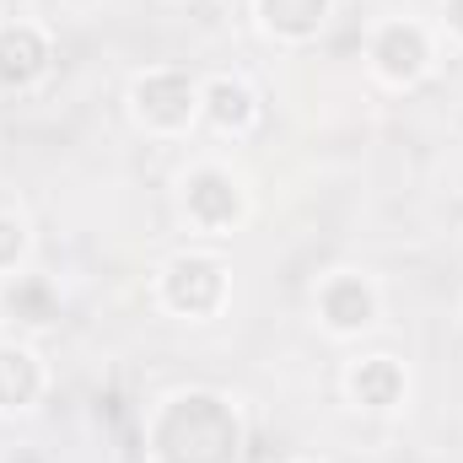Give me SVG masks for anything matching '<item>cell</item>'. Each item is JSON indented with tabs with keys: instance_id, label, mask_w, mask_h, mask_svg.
<instances>
[{
	"instance_id": "cell-9",
	"label": "cell",
	"mask_w": 463,
	"mask_h": 463,
	"mask_svg": "<svg viewBox=\"0 0 463 463\" xmlns=\"http://www.w3.org/2000/svg\"><path fill=\"white\" fill-rule=\"evenodd\" d=\"M200 118L222 135H248L259 124V98L242 76H211L200 87Z\"/></svg>"
},
{
	"instance_id": "cell-6",
	"label": "cell",
	"mask_w": 463,
	"mask_h": 463,
	"mask_svg": "<svg viewBox=\"0 0 463 463\" xmlns=\"http://www.w3.org/2000/svg\"><path fill=\"white\" fill-rule=\"evenodd\" d=\"M54 65V43L38 22L27 16H11L0 22V87L5 92H33Z\"/></svg>"
},
{
	"instance_id": "cell-1",
	"label": "cell",
	"mask_w": 463,
	"mask_h": 463,
	"mask_svg": "<svg viewBox=\"0 0 463 463\" xmlns=\"http://www.w3.org/2000/svg\"><path fill=\"white\" fill-rule=\"evenodd\" d=\"M237 448H242V426L216 393H173L151 420L156 463H237Z\"/></svg>"
},
{
	"instance_id": "cell-14",
	"label": "cell",
	"mask_w": 463,
	"mask_h": 463,
	"mask_svg": "<svg viewBox=\"0 0 463 463\" xmlns=\"http://www.w3.org/2000/svg\"><path fill=\"white\" fill-rule=\"evenodd\" d=\"M442 27L453 38H463V0H442Z\"/></svg>"
},
{
	"instance_id": "cell-3",
	"label": "cell",
	"mask_w": 463,
	"mask_h": 463,
	"mask_svg": "<svg viewBox=\"0 0 463 463\" xmlns=\"http://www.w3.org/2000/svg\"><path fill=\"white\" fill-rule=\"evenodd\" d=\"M162 307L178 318H216L227 307V264L211 253H178L162 269Z\"/></svg>"
},
{
	"instance_id": "cell-5",
	"label": "cell",
	"mask_w": 463,
	"mask_h": 463,
	"mask_svg": "<svg viewBox=\"0 0 463 463\" xmlns=\"http://www.w3.org/2000/svg\"><path fill=\"white\" fill-rule=\"evenodd\" d=\"M184 216H189V227L205 232V237H227L248 216V194H242V184L232 178L227 167H194L184 178Z\"/></svg>"
},
{
	"instance_id": "cell-11",
	"label": "cell",
	"mask_w": 463,
	"mask_h": 463,
	"mask_svg": "<svg viewBox=\"0 0 463 463\" xmlns=\"http://www.w3.org/2000/svg\"><path fill=\"white\" fill-rule=\"evenodd\" d=\"M253 11H259L264 33H275L280 43H307L324 33L335 0H253Z\"/></svg>"
},
{
	"instance_id": "cell-4",
	"label": "cell",
	"mask_w": 463,
	"mask_h": 463,
	"mask_svg": "<svg viewBox=\"0 0 463 463\" xmlns=\"http://www.w3.org/2000/svg\"><path fill=\"white\" fill-rule=\"evenodd\" d=\"M366 60H372L377 81H388V87H420L437 54H431V33H426L420 22L393 16V22H383V27L372 33Z\"/></svg>"
},
{
	"instance_id": "cell-2",
	"label": "cell",
	"mask_w": 463,
	"mask_h": 463,
	"mask_svg": "<svg viewBox=\"0 0 463 463\" xmlns=\"http://www.w3.org/2000/svg\"><path fill=\"white\" fill-rule=\"evenodd\" d=\"M129 114L151 135H184L200 118V81L189 71H178V65L140 71L129 81Z\"/></svg>"
},
{
	"instance_id": "cell-8",
	"label": "cell",
	"mask_w": 463,
	"mask_h": 463,
	"mask_svg": "<svg viewBox=\"0 0 463 463\" xmlns=\"http://www.w3.org/2000/svg\"><path fill=\"white\" fill-rule=\"evenodd\" d=\"M404 388H410V377H404V366H399L393 355L350 361V372H345V393L361 404V410H372V415L399 410V404H404Z\"/></svg>"
},
{
	"instance_id": "cell-13",
	"label": "cell",
	"mask_w": 463,
	"mask_h": 463,
	"mask_svg": "<svg viewBox=\"0 0 463 463\" xmlns=\"http://www.w3.org/2000/svg\"><path fill=\"white\" fill-rule=\"evenodd\" d=\"M27 259V222L16 211H0V275H16Z\"/></svg>"
},
{
	"instance_id": "cell-7",
	"label": "cell",
	"mask_w": 463,
	"mask_h": 463,
	"mask_svg": "<svg viewBox=\"0 0 463 463\" xmlns=\"http://www.w3.org/2000/svg\"><path fill=\"white\" fill-rule=\"evenodd\" d=\"M377 307H383L377 286L366 275H355V269H340V275H329L318 286V324L329 335H361V329H372Z\"/></svg>"
},
{
	"instance_id": "cell-12",
	"label": "cell",
	"mask_w": 463,
	"mask_h": 463,
	"mask_svg": "<svg viewBox=\"0 0 463 463\" xmlns=\"http://www.w3.org/2000/svg\"><path fill=\"white\" fill-rule=\"evenodd\" d=\"M5 313L16 318V324H27V329H49L54 318H60V291H54V280L49 275H11V286H5Z\"/></svg>"
},
{
	"instance_id": "cell-10",
	"label": "cell",
	"mask_w": 463,
	"mask_h": 463,
	"mask_svg": "<svg viewBox=\"0 0 463 463\" xmlns=\"http://www.w3.org/2000/svg\"><path fill=\"white\" fill-rule=\"evenodd\" d=\"M49 377H43V361L33 345H16V340H0V410L5 415H22L43 399Z\"/></svg>"
}]
</instances>
